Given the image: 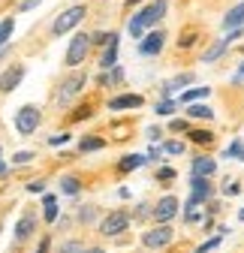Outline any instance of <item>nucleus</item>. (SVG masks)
I'll return each instance as SVG.
<instances>
[{
    "instance_id": "20e7f679",
    "label": "nucleus",
    "mask_w": 244,
    "mask_h": 253,
    "mask_svg": "<svg viewBox=\"0 0 244 253\" xmlns=\"http://www.w3.org/2000/svg\"><path fill=\"white\" fill-rule=\"evenodd\" d=\"M40 109L37 106H21L18 115H15V130L21 136H30V133H37V126H40Z\"/></svg>"
},
{
    "instance_id": "aec40b11",
    "label": "nucleus",
    "mask_w": 244,
    "mask_h": 253,
    "mask_svg": "<svg viewBox=\"0 0 244 253\" xmlns=\"http://www.w3.org/2000/svg\"><path fill=\"white\" fill-rule=\"evenodd\" d=\"M45 220H48V223L57 220V199L54 196H45Z\"/></svg>"
},
{
    "instance_id": "473e14b6",
    "label": "nucleus",
    "mask_w": 244,
    "mask_h": 253,
    "mask_svg": "<svg viewBox=\"0 0 244 253\" xmlns=\"http://www.w3.org/2000/svg\"><path fill=\"white\" fill-rule=\"evenodd\" d=\"M27 190H30V193H42V181H30Z\"/></svg>"
},
{
    "instance_id": "412c9836",
    "label": "nucleus",
    "mask_w": 244,
    "mask_h": 253,
    "mask_svg": "<svg viewBox=\"0 0 244 253\" xmlns=\"http://www.w3.org/2000/svg\"><path fill=\"white\" fill-rule=\"evenodd\" d=\"M12 27H15V21H12V18H3V21H0V45H3V42L12 37Z\"/></svg>"
},
{
    "instance_id": "7ed1b4c3",
    "label": "nucleus",
    "mask_w": 244,
    "mask_h": 253,
    "mask_svg": "<svg viewBox=\"0 0 244 253\" xmlns=\"http://www.w3.org/2000/svg\"><path fill=\"white\" fill-rule=\"evenodd\" d=\"M90 45H94V37H87V34H76L70 40V48H67V63L70 67H79V63H84Z\"/></svg>"
},
{
    "instance_id": "4468645a",
    "label": "nucleus",
    "mask_w": 244,
    "mask_h": 253,
    "mask_svg": "<svg viewBox=\"0 0 244 253\" xmlns=\"http://www.w3.org/2000/svg\"><path fill=\"white\" fill-rule=\"evenodd\" d=\"M217 169V163L211 160V157H196L193 160V175H202V178H211Z\"/></svg>"
},
{
    "instance_id": "393cba45",
    "label": "nucleus",
    "mask_w": 244,
    "mask_h": 253,
    "mask_svg": "<svg viewBox=\"0 0 244 253\" xmlns=\"http://www.w3.org/2000/svg\"><path fill=\"white\" fill-rule=\"evenodd\" d=\"M190 139H193L196 145H208V142H211V139H214V136H211L208 130H193V133H190Z\"/></svg>"
},
{
    "instance_id": "1a4fd4ad",
    "label": "nucleus",
    "mask_w": 244,
    "mask_h": 253,
    "mask_svg": "<svg viewBox=\"0 0 244 253\" xmlns=\"http://www.w3.org/2000/svg\"><path fill=\"white\" fill-rule=\"evenodd\" d=\"M21 79H24V67H21V63H15V67H9L3 76H0V90H3V93L15 90L21 84Z\"/></svg>"
},
{
    "instance_id": "f03ea898",
    "label": "nucleus",
    "mask_w": 244,
    "mask_h": 253,
    "mask_svg": "<svg viewBox=\"0 0 244 253\" xmlns=\"http://www.w3.org/2000/svg\"><path fill=\"white\" fill-rule=\"evenodd\" d=\"M84 15H87V9H84V6H70V9H64V12L54 18V24H51L54 37H60V34H67V30H73L76 24H81V21H84Z\"/></svg>"
},
{
    "instance_id": "dca6fc26",
    "label": "nucleus",
    "mask_w": 244,
    "mask_h": 253,
    "mask_svg": "<svg viewBox=\"0 0 244 253\" xmlns=\"http://www.w3.org/2000/svg\"><path fill=\"white\" fill-rule=\"evenodd\" d=\"M115 57H118V40L109 42V48H106V54H103V60H100L103 70H112V67H115Z\"/></svg>"
},
{
    "instance_id": "6e6552de",
    "label": "nucleus",
    "mask_w": 244,
    "mask_h": 253,
    "mask_svg": "<svg viewBox=\"0 0 244 253\" xmlns=\"http://www.w3.org/2000/svg\"><path fill=\"white\" fill-rule=\"evenodd\" d=\"M175 214H178V199L175 196H163L157 202V208H154V220H157V223H169Z\"/></svg>"
},
{
    "instance_id": "f257e3e1",
    "label": "nucleus",
    "mask_w": 244,
    "mask_h": 253,
    "mask_svg": "<svg viewBox=\"0 0 244 253\" xmlns=\"http://www.w3.org/2000/svg\"><path fill=\"white\" fill-rule=\"evenodd\" d=\"M163 9H166V3L163 0H157V3H151V6H145L142 12H136L133 18H130V24H127V30L139 40L142 34H145V27H151V24H157L160 18H163Z\"/></svg>"
},
{
    "instance_id": "39448f33",
    "label": "nucleus",
    "mask_w": 244,
    "mask_h": 253,
    "mask_svg": "<svg viewBox=\"0 0 244 253\" xmlns=\"http://www.w3.org/2000/svg\"><path fill=\"white\" fill-rule=\"evenodd\" d=\"M84 82H87L84 73H73L70 79H64V84H60V90H57V103H60V106H67L73 97H79L81 87H84Z\"/></svg>"
},
{
    "instance_id": "f704fd0d",
    "label": "nucleus",
    "mask_w": 244,
    "mask_h": 253,
    "mask_svg": "<svg viewBox=\"0 0 244 253\" xmlns=\"http://www.w3.org/2000/svg\"><path fill=\"white\" fill-rule=\"evenodd\" d=\"M160 178H163V181H172V178H175V172H172V169H160Z\"/></svg>"
},
{
    "instance_id": "4c0bfd02",
    "label": "nucleus",
    "mask_w": 244,
    "mask_h": 253,
    "mask_svg": "<svg viewBox=\"0 0 244 253\" xmlns=\"http://www.w3.org/2000/svg\"><path fill=\"white\" fill-rule=\"evenodd\" d=\"M241 76H244V67H241Z\"/></svg>"
},
{
    "instance_id": "423d86ee",
    "label": "nucleus",
    "mask_w": 244,
    "mask_h": 253,
    "mask_svg": "<svg viewBox=\"0 0 244 253\" xmlns=\"http://www.w3.org/2000/svg\"><path fill=\"white\" fill-rule=\"evenodd\" d=\"M172 238H175V232H172V226H166V223H160L157 229H148V232H142V244H145V247H151V250L166 247Z\"/></svg>"
},
{
    "instance_id": "a211bd4d",
    "label": "nucleus",
    "mask_w": 244,
    "mask_h": 253,
    "mask_svg": "<svg viewBox=\"0 0 244 253\" xmlns=\"http://www.w3.org/2000/svg\"><path fill=\"white\" fill-rule=\"evenodd\" d=\"M103 145H106V139H100V136H84V139L79 142L81 151H100Z\"/></svg>"
},
{
    "instance_id": "f8f14e48",
    "label": "nucleus",
    "mask_w": 244,
    "mask_h": 253,
    "mask_svg": "<svg viewBox=\"0 0 244 253\" xmlns=\"http://www.w3.org/2000/svg\"><path fill=\"white\" fill-rule=\"evenodd\" d=\"M34 229H37V217L34 214H24L18 220V226H15V241H27L30 235H34Z\"/></svg>"
},
{
    "instance_id": "0eeeda50",
    "label": "nucleus",
    "mask_w": 244,
    "mask_h": 253,
    "mask_svg": "<svg viewBox=\"0 0 244 253\" xmlns=\"http://www.w3.org/2000/svg\"><path fill=\"white\" fill-rule=\"evenodd\" d=\"M127 226H130V214L127 211H112L100 223V232L103 235H121V232H127Z\"/></svg>"
},
{
    "instance_id": "b1692460",
    "label": "nucleus",
    "mask_w": 244,
    "mask_h": 253,
    "mask_svg": "<svg viewBox=\"0 0 244 253\" xmlns=\"http://www.w3.org/2000/svg\"><path fill=\"white\" fill-rule=\"evenodd\" d=\"M187 115H190V118H205V121H208V118H214V112H211L208 106H190Z\"/></svg>"
},
{
    "instance_id": "5701e85b",
    "label": "nucleus",
    "mask_w": 244,
    "mask_h": 253,
    "mask_svg": "<svg viewBox=\"0 0 244 253\" xmlns=\"http://www.w3.org/2000/svg\"><path fill=\"white\" fill-rule=\"evenodd\" d=\"M60 190H64L67 196H76L79 193V178H64L60 181Z\"/></svg>"
},
{
    "instance_id": "4be33fe9",
    "label": "nucleus",
    "mask_w": 244,
    "mask_h": 253,
    "mask_svg": "<svg viewBox=\"0 0 244 253\" xmlns=\"http://www.w3.org/2000/svg\"><path fill=\"white\" fill-rule=\"evenodd\" d=\"M187 82H193V76H190V73H187V76H178L175 82H169V84L163 87V93H166V97H169V93H172V90H178L181 84H187Z\"/></svg>"
},
{
    "instance_id": "ea45409f",
    "label": "nucleus",
    "mask_w": 244,
    "mask_h": 253,
    "mask_svg": "<svg viewBox=\"0 0 244 253\" xmlns=\"http://www.w3.org/2000/svg\"><path fill=\"white\" fill-rule=\"evenodd\" d=\"M241 217H244V211H241Z\"/></svg>"
},
{
    "instance_id": "c756f323",
    "label": "nucleus",
    "mask_w": 244,
    "mask_h": 253,
    "mask_svg": "<svg viewBox=\"0 0 244 253\" xmlns=\"http://www.w3.org/2000/svg\"><path fill=\"white\" fill-rule=\"evenodd\" d=\"M172 109H175V106L166 100V103H160V106H157V115H172Z\"/></svg>"
},
{
    "instance_id": "ddd939ff",
    "label": "nucleus",
    "mask_w": 244,
    "mask_h": 253,
    "mask_svg": "<svg viewBox=\"0 0 244 253\" xmlns=\"http://www.w3.org/2000/svg\"><path fill=\"white\" fill-rule=\"evenodd\" d=\"M139 106H142V97H136V93H124V97L109 100V109H112V112H121V109H139Z\"/></svg>"
},
{
    "instance_id": "bb28decb",
    "label": "nucleus",
    "mask_w": 244,
    "mask_h": 253,
    "mask_svg": "<svg viewBox=\"0 0 244 253\" xmlns=\"http://www.w3.org/2000/svg\"><path fill=\"white\" fill-rule=\"evenodd\" d=\"M60 253H81V244H79V241H70V244L60 247Z\"/></svg>"
},
{
    "instance_id": "cd10ccee",
    "label": "nucleus",
    "mask_w": 244,
    "mask_h": 253,
    "mask_svg": "<svg viewBox=\"0 0 244 253\" xmlns=\"http://www.w3.org/2000/svg\"><path fill=\"white\" fill-rule=\"evenodd\" d=\"M217 244H220V238H211V241H205V244H202V247H199L196 253H208V250H214Z\"/></svg>"
},
{
    "instance_id": "9d476101",
    "label": "nucleus",
    "mask_w": 244,
    "mask_h": 253,
    "mask_svg": "<svg viewBox=\"0 0 244 253\" xmlns=\"http://www.w3.org/2000/svg\"><path fill=\"white\" fill-rule=\"evenodd\" d=\"M163 40H166V34H163V30H154V34H148L142 42H139V51L142 54H160V48H163Z\"/></svg>"
},
{
    "instance_id": "9b49d317",
    "label": "nucleus",
    "mask_w": 244,
    "mask_h": 253,
    "mask_svg": "<svg viewBox=\"0 0 244 253\" xmlns=\"http://www.w3.org/2000/svg\"><path fill=\"white\" fill-rule=\"evenodd\" d=\"M190 187H193V196H190L193 205H199V202H205V199L211 196V184H208V178H202V175H193Z\"/></svg>"
},
{
    "instance_id": "c85d7f7f",
    "label": "nucleus",
    "mask_w": 244,
    "mask_h": 253,
    "mask_svg": "<svg viewBox=\"0 0 244 253\" xmlns=\"http://www.w3.org/2000/svg\"><path fill=\"white\" fill-rule=\"evenodd\" d=\"M67 142H70L67 133H60V136H51V139H48V145H67Z\"/></svg>"
},
{
    "instance_id": "2f4dec72",
    "label": "nucleus",
    "mask_w": 244,
    "mask_h": 253,
    "mask_svg": "<svg viewBox=\"0 0 244 253\" xmlns=\"http://www.w3.org/2000/svg\"><path fill=\"white\" fill-rule=\"evenodd\" d=\"M166 151H169V154H181V151H184V145H181V142H169Z\"/></svg>"
},
{
    "instance_id": "f3484780",
    "label": "nucleus",
    "mask_w": 244,
    "mask_h": 253,
    "mask_svg": "<svg viewBox=\"0 0 244 253\" xmlns=\"http://www.w3.org/2000/svg\"><path fill=\"white\" fill-rule=\"evenodd\" d=\"M142 163H145V157H136V154H133V157H124V160L118 163V169H121V172H133V169H139Z\"/></svg>"
},
{
    "instance_id": "c9c22d12",
    "label": "nucleus",
    "mask_w": 244,
    "mask_h": 253,
    "mask_svg": "<svg viewBox=\"0 0 244 253\" xmlns=\"http://www.w3.org/2000/svg\"><path fill=\"white\" fill-rule=\"evenodd\" d=\"M37 253H48V238H42V241H40V247H37Z\"/></svg>"
},
{
    "instance_id": "e433bc0d",
    "label": "nucleus",
    "mask_w": 244,
    "mask_h": 253,
    "mask_svg": "<svg viewBox=\"0 0 244 253\" xmlns=\"http://www.w3.org/2000/svg\"><path fill=\"white\" fill-rule=\"evenodd\" d=\"M81 253H103L100 247H90V250H81Z\"/></svg>"
},
{
    "instance_id": "72a5a7b5",
    "label": "nucleus",
    "mask_w": 244,
    "mask_h": 253,
    "mask_svg": "<svg viewBox=\"0 0 244 253\" xmlns=\"http://www.w3.org/2000/svg\"><path fill=\"white\" fill-rule=\"evenodd\" d=\"M34 6H40V0H24V3H21L24 12H27V9H34Z\"/></svg>"
},
{
    "instance_id": "a878e982",
    "label": "nucleus",
    "mask_w": 244,
    "mask_h": 253,
    "mask_svg": "<svg viewBox=\"0 0 244 253\" xmlns=\"http://www.w3.org/2000/svg\"><path fill=\"white\" fill-rule=\"evenodd\" d=\"M30 160H34V154H30V151H21V154L12 157V163H18V166H24V163H30Z\"/></svg>"
},
{
    "instance_id": "6ab92c4d",
    "label": "nucleus",
    "mask_w": 244,
    "mask_h": 253,
    "mask_svg": "<svg viewBox=\"0 0 244 253\" xmlns=\"http://www.w3.org/2000/svg\"><path fill=\"white\" fill-rule=\"evenodd\" d=\"M208 90H211V87H193V90H187V93H181V103H196V100L208 97Z\"/></svg>"
},
{
    "instance_id": "2eb2a0df",
    "label": "nucleus",
    "mask_w": 244,
    "mask_h": 253,
    "mask_svg": "<svg viewBox=\"0 0 244 253\" xmlns=\"http://www.w3.org/2000/svg\"><path fill=\"white\" fill-rule=\"evenodd\" d=\"M244 24V3H238L235 9H229V15L223 18V27L226 30H235V27H241Z\"/></svg>"
},
{
    "instance_id": "7c9ffc66",
    "label": "nucleus",
    "mask_w": 244,
    "mask_h": 253,
    "mask_svg": "<svg viewBox=\"0 0 244 253\" xmlns=\"http://www.w3.org/2000/svg\"><path fill=\"white\" fill-rule=\"evenodd\" d=\"M229 157H244V145H241V142H235V145L229 148Z\"/></svg>"
},
{
    "instance_id": "58836bf2",
    "label": "nucleus",
    "mask_w": 244,
    "mask_h": 253,
    "mask_svg": "<svg viewBox=\"0 0 244 253\" xmlns=\"http://www.w3.org/2000/svg\"><path fill=\"white\" fill-rule=\"evenodd\" d=\"M0 229H3V223H0Z\"/></svg>"
}]
</instances>
